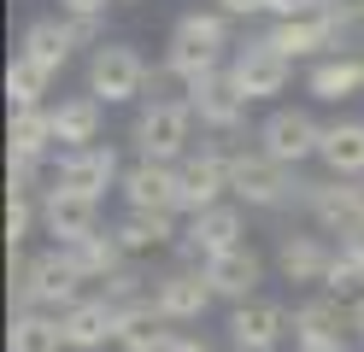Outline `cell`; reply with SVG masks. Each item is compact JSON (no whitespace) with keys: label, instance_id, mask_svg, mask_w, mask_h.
Returning a JSON list of instances; mask_svg holds the SVG:
<instances>
[{"label":"cell","instance_id":"obj_1","mask_svg":"<svg viewBox=\"0 0 364 352\" xmlns=\"http://www.w3.org/2000/svg\"><path fill=\"white\" fill-rule=\"evenodd\" d=\"M223 47H230V18L223 12H182L171 30V47H165V77H176L182 88L218 77V70H230Z\"/></svg>","mask_w":364,"mask_h":352},{"label":"cell","instance_id":"obj_2","mask_svg":"<svg viewBox=\"0 0 364 352\" xmlns=\"http://www.w3.org/2000/svg\"><path fill=\"white\" fill-rule=\"evenodd\" d=\"M223 153H230V194L247 200L253 211H282V206H300V188L306 182H294L288 164H277L264 147H247L241 135L223 141Z\"/></svg>","mask_w":364,"mask_h":352},{"label":"cell","instance_id":"obj_3","mask_svg":"<svg viewBox=\"0 0 364 352\" xmlns=\"http://www.w3.org/2000/svg\"><path fill=\"white\" fill-rule=\"evenodd\" d=\"M194 106L188 100H147L129 124L135 159H159V164H182L194 153Z\"/></svg>","mask_w":364,"mask_h":352},{"label":"cell","instance_id":"obj_4","mask_svg":"<svg viewBox=\"0 0 364 352\" xmlns=\"http://www.w3.org/2000/svg\"><path fill=\"white\" fill-rule=\"evenodd\" d=\"M153 82V70L147 59L135 53L129 41H106L88 53V94H95L100 106H129V100H141Z\"/></svg>","mask_w":364,"mask_h":352},{"label":"cell","instance_id":"obj_5","mask_svg":"<svg viewBox=\"0 0 364 352\" xmlns=\"http://www.w3.org/2000/svg\"><path fill=\"white\" fill-rule=\"evenodd\" d=\"M235 247H247V218L230 200L212 206V211H194V218L182 223V241H176V252L188 258V265H212V258L235 252Z\"/></svg>","mask_w":364,"mask_h":352},{"label":"cell","instance_id":"obj_6","mask_svg":"<svg viewBox=\"0 0 364 352\" xmlns=\"http://www.w3.org/2000/svg\"><path fill=\"white\" fill-rule=\"evenodd\" d=\"M347 23H341V18H329L323 6H317V12H306V18H277V23H270V47H277V53H288V59H329V53H347Z\"/></svg>","mask_w":364,"mask_h":352},{"label":"cell","instance_id":"obj_7","mask_svg":"<svg viewBox=\"0 0 364 352\" xmlns=\"http://www.w3.org/2000/svg\"><path fill=\"white\" fill-rule=\"evenodd\" d=\"M259 147L277 159V164H306V159H317V141H323V124L306 112V106H270V117L259 124Z\"/></svg>","mask_w":364,"mask_h":352},{"label":"cell","instance_id":"obj_8","mask_svg":"<svg viewBox=\"0 0 364 352\" xmlns=\"http://www.w3.org/2000/svg\"><path fill=\"white\" fill-rule=\"evenodd\" d=\"M53 182H59V188H71V194H88V200H106L112 188L124 182V164H118V147H112V141H95V147L59 153V164H53Z\"/></svg>","mask_w":364,"mask_h":352},{"label":"cell","instance_id":"obj_9","mask_svg":"<svg viewBox=\"0 0 364 352\" xmlns=\"http://www.w3.org/2000/svg\"><path fill=\"white\" fill-rule=\"evenodd\" d=\"M230 82L247 94V100H277V94H288V82H294V59L277 53V47L259 36V41H247L230 59Z\"/></svg>","mask_w":364,"mask_h":352},{"label":"cell","instance_id":"obj_10","mask_svg":"<svg viewBox=\"0 0 364 352\" xmlns=\"http://www.w3.org/2000/svg\"><path fill=\"white\" fill-rule=\"evenodd\" d=\"M329 265H335V241L323 229H288V235H277V270H282V282H294V288H323Z\"/></svg>","mask_w":364,"mask_h":352},{"label":"cell","instance_id":"obj_11","mask_svg":"<svg viewBox=\"0 0 364 352\" xmlns=\"http://www.w3.org/2000/svg\"><path fill=\"white\" fill-rule=\"evenodd\" d=\"M294 335V311L277 299H247L230 305V346L235 352H277Z\"/></svg>","mask_w":364,"mask_h":352},{"label":"cell","instance_id":"obj_12","mask_svg":"<svg viewBox=\"0 0 364 352\" xmlns=\"http://www.w3.org/2000/svg\"><path fill=\"white\" fill-rule=\"evenodd\" d=\"M212 299L218 294H212V282H206L200 265H176V270H165L153 282V305H159V317H165L171 329L176 323H200L212 311Z\"/></svg>","mask_w":364,"mask_h":352},{"label":"cell","instance_id":"obj_13","mask_svg":"<svg viewBox=\"0 0 364 352\" xmlns=\"http://www.w3.org/2000/svg\"><path fill=\"white\" fill-rule=\"evenodd\" d=\"M118 194L129 211H182V171L176 164H159V159H135L124 182H118Z\"/></svg>","mask_w":364,"mask_h":352},{"label":"cell","instance_id":"obj_14","mask_svg":"<svg viewBox=\"0 0 364 352\" xmlns=\"http://www.w3.org/2000/svg\"><path fill=\"white\" fill-rule=\"evenodd\" d=\"M95 229H100V200L48 182V194H41V235H53V247H77Z\"/></svg>","mask_w":364,"mask_h":352},{"label":"cell","instance_id":"obj_15","mask_svg":"<svg viewBox=\"0 0 364 352\" xmlns=\"http://www.w3.org/2000/svg\"><path fill=\"white\" fill-rule=\"evenodd\" d=\"M182 171V211H212L223 206V194H230V153H223V141H212V147H200L176 164Z\"/></svg>","mask_w":364,"mask_h":352},{"label":"cell","instance_id":"obj_16","mask_svg":"<svg viewBox=\"0 0 364 352\" xmlns=\"http://www.w3.org/2000/svg\"><path fill=\"white\" fill-rule=\"evenodd\" d=\"M182 100L194 106V117L206 129H218V135H241V124H247V94L230 82V70H218V77H206V82H194V88H182Z\"/></svg>","mask_w":364,"mask_h":352},{"label":"cell","instance_id":"obj_17","mask_svg":"<svg viewBox=\"0 0 364 352\" xmlns=\"http://www.w3.org/2000/svg\"><path fill=\"white\" fill-rule=\"evenodd\" d=\"M59 329H65V346L71 352H100L106 341H118V305L100 299V294H82L71 311L59 317Z\"/></svg>","mask_w":364,"mask_h":352},{"label":"cell","instance_id":"obj_18","mask_svg":"<svg viewBox=\"0 0 364 352\" xmlns=\"http://www.w3.org/2000/svg\"><path fill=\"white\" fill-rule=\"evenodd\" d=\"M317 164L335 182H364V117H335V124H323Z\"/></svg>","mask_w":364,"mask_h":352},{"label":"cell","instance_id":"obj_19","mask_svg":"<svg viewBox=\"0 0 364 352\" xmlns=\"http://www.w3.org/2000/svg\"><path fill=\"white\" fill-rule=\"evenodd\" d=\"M212 282V294L218 299H230V305H247V299H259V282H264V258L253 247H235V252H223L212 258V265H200Z\"/></svg>","mask_w":364,"mask_h":352},{"label":"cell","instance_id":"obj_20","mask_svg":"<svg viewBox=\"0 0 364 352\" xmlns=\"http://www.w3.org/2000/svg\"><path fill=\"white\" fill-rule=\"evenodd\" d=\"M347 329H353V305L323 288L294 305V346L300 341H347Z\"/></svg>","mask_w":364,"mask_h":352},{"label":"cell","instance_id":"obj_21","mask_svg":"<svg viewBox=\"0 0 364 352\" xmlns=\"http://www.w3.org/2000/svg\"><path fill=\"white\" fill-rule=\"evenodd\" d=\"M306 94L323 100V106H341V100H353V94H364V53H329V59H317L306 70Z\"/></svg>","mask_w":364,"mask_h":352},{"label":"cell","instance_id":"obj_22","mask_svg":"<svg viewBox=\"0 0 364 352\" xmlns=\"http://www.w3.org/2000/svg\"><path fill=\"white\" fill-rule=\"evenodd\" d=\"M112 235L124 241L129 258H141V252H165V247L182 241V229H176L171 211H124V218L112 223Z\"/></svg>","mask_w":364,"mask_h":352},{"label":"cell","instance_id":"obj_23","mask_svg":"<svg viewBox=\"0 0 364 352\" xmlns=\"http://www.w3.org/2000/svg\"><path fill=\"white\" fill-rule=\"evenodd\" d=\"M65 258L77 265L82 282H112V276H124V270H129V252H124V241H118L112 229H95L88 241L65 247Z\"/></svg>","mask_w":364,"mask_h":352},{"label":"cell","instance_id":"obj_24","mask_svg":"<svg viewBox=\"0 0 364 352\" xmlns=\"http://www.w3.org/2000/svg\"><path fill=\"white\" fill-rule=\"evenodd\" d=\"M53 141H59V153H77V147L100 141V100L95 94H71V100L53 106Z\"/></svg>","mask_w":364,"mask_h":352},{"label":"cell","instance_id":"obj_25","mask_svg":"<svg viewBox=\"0 0 364 352\" xmlns=\"http://www.w3.org/2000/svg\"><path fill=\"white\" fill-rule=\"evenodd\" d=\"M6 352H71V346H65V329L53 311H12Z\"/></svg>","mask_w":364,"mask_h":352},{"label":"cell","instance_id":"obj_26","mask_svg":"<svg viewBox=\"0 0 364 352\" xmlns=\"http://www.w3.org/2000/svg\"><path fill=\"white\" fill-rule=\"evenodd\" d=\"M71 23L65 18H36L30 30H24V59H36V65H48L53 77L65 70V59H71Z\"/></svg>","mask_w":364,"mask_h":352},{"label":"cell","instance_id":"obj_27","mask_svg":"<svg viewBox=\"0 0 364 352\" xmlns=\"http://www.w3.org/2000/svg\"><path fill=\"white\" fill-rule=\"evenodd\" d=\"M59 141H53V106H36V112H12V159H53Z\"/></svg>","mask_w":364,"mask_h":352},{"label":"cell","instance_id":"obj_28","mask_svg":"<svg viewBox=\"0 0 364 352\" xmlns=\"http://www.w3.org/2000/svg\"><path fill=\"white\" fill-rule=\"evenodd\" d=\"M48 82H53L48 65H36V59L18 53V59L6 65V100H12V112H36L41 100H48Z\"/></svg>","mask_w":364,"mask_h":352},{"label":"cell","instance_id":"obj_29","mask_svg":"<svg viewBox=\"0 0 364 352\" xmlns=\"http://www.w3.org/2000/svg\"><path fill=\"white\" fill-rule=\"evenodd\" d=\"M41 223V200H24V194H12L6 200V247L12 252H24V241H30V229Z\"/></svg>","mask_w":364,"mask_h":352},{"label":"cell","instance_id":"obj_30","mask_svg":"<svg viewBox=\"0 0 364 352\" xmlns=\"http://www.w3.org/2000/svg\"><path fill=\"white\" fill-rule=\"evenodd\" d=\"M41 164H48V159H12V164H6L12 194H24V200H41V194H48V188H41Z\"/></svg>","mask_w":364,"mask_h":352},{"label":"cell","instance_id":"obj_31","mask_svg":"<svg viewBox=\"0 0 364 352\" xmlns=\"http://www.w3.org/2000/svg\"><path fill=\"white\" fill-rule=\"evenodd\" d=\"M65 23H71V41H77V47H106L100 18H65Z\"/></svg>","mask_w":364,"mask_h":352},{"label":"cell","instance_id":"obj_32","mask_svg":"<svg viewBox=\"0 0 364 352\" xmlns=\"http://www.w3.org/2000/svg\"><path fill=\"white\" fill-rule=\"evenodd\" d=\"M323 12L341 18L347 30H358V23H364V0H323Z\"/></svg>","mask_w":364,"mask_h":352},{"label":"cell","instance_id":"obj_33","mask_svg":"<svg viewBox=\"0 0 364 352\" xmlns=\"http://www.w3.org/2000/svg\"><path fill=\"white\" fill-rule=\"evenodd\" d=\"M106 6H118V0H59L65 18H106Z\"/></svg>","mask_w":364,"mask_h":352},{"label":"cell","instance_id":"obj_34","mask_svg":"<svg viewBox=\"0 0 364 352\" xmlns=\"http://www.w3.org/2000/svg\"><path fill=\"white\" fill-rule=\"evenodd\" d=\"M218 12L223 18H259V12H270V0H218Z\"/></svg>","mask_w":364,"mask_h":352},{"label":"cell","instance_id":"obj_35","mask_svg":"<svg viewBox=\"0 0 364 352\" xmlns=\"http://www.w3.org/2000/svg\"><path fill=\"white\" fill-rule=\"evenodd\" d=\"M317 6H323V0H270V18H306Z\"/></svg>","mask_w":364,"mask_h":352},{"label":"cell","instance_id":"obj_36","mask_svg":"<svg viewBox=\"0 0 364 352\" xmlns=\"http://www.w3.org/2000/svg\"><path fill=\"white\" fill-rule=\"evenodd\" d=\"M294 352H353V346H347V341H300Z\"/></svg>","mask_w":364,"mask_h":352},{"label":"cell","instance_id":"obj_37","mask_svg":"<svg viewBox=\"0 0 364 352\" xmlns=\"http://www.w3.org/2000/svg\"><path fill=\"white\" fill-rule=\"evenodd\" d=\"M353 329H358V341H364V294L353 299Z\"/></svg>","mask_w":364,"mask_h":352},{"label":"cell","instance_id":"obj_38","mask_svg":"<svg viewBox=\"0 0 364 352\" xmlns=\"http://www.w3.org/2000/svg\"><path fill=\"white\" fill-rule=\"evenodd\" d=\"M124 6H135V0H124Z\"/></svg>","mask_w":364,"mask_h":352},{"label":"cell","instance_id":"obj_39","mask_svg":"<svg viewBox=\"0 0 364 352\" xmlns=\"http://www.w3.org/2000/svg\"><path fill=\"white\" fill-rule=\"evenodd\" d=\"M358 352H364V346H358Z\"/></svg>","mask_w":364,"mask_h":352}]
</instances>
